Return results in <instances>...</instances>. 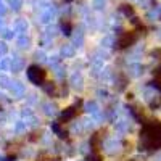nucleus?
<instances>
[{
	"label": "nucleus",
	"instance_id": "f257e3e1",
	"mask_svg": "<svg viewBox=\"0 0 161 161\" xmlns=\"http://www.w3.org/2000/svg\"><path fill=\"white\" fill-rule=\"evenodd\" d=\"M142 143L145 150H158L161 147V126L159 124H147L142 130Z\"/></svg>",
	"mask_w": 161,
	"mask_h": 161
},
{
	"label": "nucleus",
	"instance_id": "f03ea898",
	"mask_svg": "<svg viewBox=\"0 0 161 161\" xmlns=\"http://www.w3.org/2000/svg\"><path fill=\"white\" fill-rule=\"evenodd\" d=\"M28 76L34 84H42L45 80V71L42 68H39V66H31L28 71Z\"/></svg>",
	"mask_w": 161,
	"mask_h": 161
},
{
	"label": "nucleus",
	"instance_id": "39448f33",
	"mask_svg": "<svg viewBox=\"0 0 161 161\" xmlns=\"http://www.w3.org/2000/svg\"><path fill=\"white\" fill-rule=\"evenodd\" d=\"M74 116V111H73V108H68V110H66L63 114H61V118L63 119H69V118H73Z\"/></svg>",
	"mask_w": 161,
	"mask_h": 161
},
{
	"label": "nucleus",
	"instance_id": "20e7f679",
	"mask_svg": "<svg viewBox=\"0 0 161 161\" xmlns=\"http://www.w3.org/2000/svg\"><path fill=\"white\" fill-rule=\"evenodd\" d=\"M155 86L161 90V66L155 71Z\"/></svg>",
	"mask_w": 161,
	"mask_h": 161
},
{
	"label": "nucleus",
	"instance_id": "7ed1b4c3",
	"mask_svg": "<svg viewBox=\"0 0 161 161\" xmlns=\"http://www.w3.org/2000/svg\"><path fill=\"white\" fill-rule=\"evenodd\" d=\"M134 42H136V36L134 34H124V36H121L118 45H119V48H126V47L132 45Z\"/></svg>",
	"mask_w": 161,
	"mask_h": 161
}]
</instances>
